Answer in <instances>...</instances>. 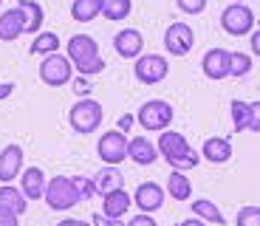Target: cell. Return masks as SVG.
<instances>
[{
    "label": "cell",
    "instance_id": "cell-1",
    "mask_svg": "<svg viewBox=\"0 0 260 226\" xmlns=\"http://www.w3.org/2000/svg\"><path fill=\"white\" fill-rule=\"evenodd\" d=\"M158 155L170 164L173 170H195L201 164V155L189 147V142L184 139V133H176V130H161L158 136Z\"/></svg>",
    "mask_w": 260,
    "mask_h": 226
},
{
    "label": "cell",
    "instance_id": "cell-2",
    "mask_svg": "<svg viewBox=\"0 0 260 226\" xmlns=\"http://www.w3.org/2000/svg\"><path fill=\"white\" fill-rule=\"evenodd\" d=\"M65 57L74 62L82 77H93V74H102L105 71V59L99 54V43L91 37V34H74L65 45Z\"/></svg>",
    "mask_w": 260,
    "mask_h": 226
},
{
    "label": "cell",
    "instance_id": "cell-3",
    "mask_svg": "<svg viewBox=\"0 0 260 226\" xmlns=\"http://www.w3.org/2000/svg\"><path fill=\"white\" fill-rule=\"evenodd\" d=\"M43 201H46L54 212H65V209L77 207L82 198H79V189H77L71 175H57V178H51L46 184V198Z\"/></svg>",
    "mask_w": 260,
    "mask_h": 226
},
{
    "label": "cell",
    "instance_id": "cell-4",
    "mask_svg": "<svg viewBox=\"0 0 260 226\" xmlns=\"http://www.w3.org/2000/svg\"><path fill=\"white\" fill-rule=\"evenodd\" d=\"M173 116H176V110H173L170 102H164V99H147V102L139 108L136 122L142 124L147 133H161V130L170 127Z\"/></svg>",
    "mask_w": 260,
    "mask_h": 226
},
{
    "label": "cell",
    "instance_id": "cell-5",
    "mask_svg": "<svg viewBox=\"0 0 260 226\" xmlns=\"http://www.w3.org/2000/svg\"><path fill=\"white\" fill-rule=\"evenodd\" d=\"M102 119H105V110L96 99H79V102L68 110V122H71L74 133H79V136L93 133V130L102 124Z\"/></svg>",
    "mask_w": 260,
    "mask_h": 226
},
{
    "label": "cell",
    "instance_id": "cell-6",
    "mask_svg": "<svg viewBox=\"0 0 260 226\" xmlns=\"http://www.w3.org/2000/svg\"><path fill=\"white\" fill-rule=\"evenodd\" d=\"M221 26L232 37H246L254 31V12L246 3H229L221 14Z\"/></svg>",
    "mask_w": 260,
    "mask_h": 226
},
{
    "label": "cell",
    "instance_id": "cell-7",
    "mask_svg": "<svg viewBox=\"0 0 260 226\" xmlns=\"http://www.w3.org/2000/svg\"><path fill=\"white\" fill-rule=\"evenodd\" d=\"M71 77H74V62L68 57H62V54L43 57V62H40V79L48 88H62V85L71 82Z\"/></svg>",
    "mask_w": 260,
    "mask_h": 226
},
{
    "label": "cell",
    "instance_id": "cell-8",
    "mask_svg": "<svg viewBox=\"0 0 260 226\" xmlns=\"http://www.w3.org/2000/svg\"><path fill=\"white\" fill-rule=\"evenodd\" d=\"M127 144H130V139L122 130H108V133H102V139H99L96 153L108 167H119V164L127 158Z\"/></svg>",
    "mask_w": 260,
    "mask_h": 226
},
{
    "label": "cell",
    "instance_id": "cell-9",
    "mask_svg": "<svg viewBox=\"0 0 260 226\" xmlns=\"http://www.w3.org/2000/svg\"><path fill=\"white\" fill-rule=\"evenodd\" d=\"M133 74H136V79L142 85H158V82L167 79L170 62L161 54H142V57L136 59V65H133Z\"/></svg>",
    "mask_w": 260,
    "mask_h": 226
},
{
    "label": "cell",
    "instance_id": "cell-10",
    "mask_svg": "<svg viewBox=\"0 0 260 226\" xmlns=\"http://www.w3.org/2000/svg\"><path fill=\"white\" fill-rule=\"evenodd\" d=\"M201 68H204V77L215 79V82L232 77V51H226V48H209L201 59Z\"/></svg>",
    "mask_w": 260,
    "mask_h": 226
},
{
    "label": "cell",
    "instance_id": "cell-11",
    "mask_svg": "<svg viewBox=\"0 0 260 226\" xmlns=\"http://www.w3.org/2000/svg\"><path fill=\"white\" fill-rule=\"evenodd\" d=\"M192 45H195V34H192V26H187V23H173V26L164 31V48H167L173 57L189 54Z\"/></svg>",
    "mask_w": 260,
    "mask_h": 226
},
{
    "label": "cell",
    "instance_id": "cell-12",
    "mask_svg": "<svg viewBox=\"0 0 260 226\" xmlns=\"http://www.w3.org/2000/svg\"><path fill=\"white\" fill-rule=\"evenodd\" d=\"M133 204L147 215L158 212L164 207V189L158 187L156 181H144V184L136 187V192H133Z\"/></svg>",
    "mask_w": 260,
    "mask_h": 226
},
{
    "label": "cell",
    "instance_id": "cell-13",
    "mask_svg": "<svg viewBox=\"0 0 260 226\" xmlns=\"http://www.w3.org/2000/svg\"><path fill=\"white\" fill-rule=\"evenodd\" d=\"M113 48L122 59H139L144 51V37L139 28H122V31L113 37Z\"/></svg>",
    "mask_w": 260,
    "mask_h": 226
},
{
    "label": "cell",
    "instance_id": "cell-14",
    "mask_svg": "<svg viewBox=\"0 0 260 226\" xmlns=\"http://www.w3.org/2000/svg\"><path fill=\"white\" fill-rule=\"evenodd\" d=\"M26 26H28V20H26L23 9L20 6L6 9V12L0 14V40L3 43H14L20 34H26Z\"/></svg>",
    "mask_w": 260,
    "mask_h": 226
},
{
    "label": "cell",
    "instance_id": "cell-15",
    "mask_svg": "<svg viewBox=\"0 0 260 226\" xmlns=\"http://www.w3.org/2000/svg\"><path fill=\"white\" fill-rule=\"evenodd\" d=\"M20 173H23V147L6 144L0 150V184H12Z\"/></svg>",
    "mask_w": 260,
    "mask_h": 226
},
{
    "label": "cell",
    "instance_id": "cell-16",
    "mask_svg": "<svg viewBox=\"0 0 260 226\" xmlns=\"http://www.w3.org/2000/svg\"><path fill=\"white\" fill-rule=\"evenodd\" d=\"M46 173L40 167H26L23 173H20V189H23V195H26L28 201H40L46 198Z\"/></svg>",
    "mask_w": 260,
    "mask_h": 226
},
{
    "label": "cell",
    "instance_id": "cell-17",
    "mask_svg": "<svg viewBox=\"0 0 260 226\" xmlns=\"http://www.w3.org/2000/svg\"><path fill=\"white\" fill-rule=\"evenodd\" d=\"M127 158L136 162L139 167H150V164H156V158H158V147L150 142V139H144V136H136V139H130V144H127Z\"/></svg>",
    "mask_w": 260,
    "mask_h": 226
},
{
    "label": "cell",
    "instance_id": "cell-18",
    "mask_svg": "<svg viewBox=\"0 0 260 226\" xmlns=\"http://www.w3.org/2000/svg\"><path fill=\"white\" fill-rule=\"evenodd\" d=\"M130 204H133V198L127 195V189L119 187V189H113V192L102 195V215H108V218H124Z\"/></svg>",
    "mask_w": 260,
    "mask_h": 226
},
{
    "label": "cell",
    "instance_id": "cell-19",
    "mask_svg": "<svg viewBox=\"0 0 260 226\" xmlns=\"http://www.w3.org/2000/svg\"><path fill=\"white\" fill-rule=\"evenodd\" d=\"M201 155L207 158V162H212V164H226L229 158H232V144H229V139L212 136V139H207V142H204Z\"/></svg>",
    "mask_w": 260,
    "mask_h": 226
},
{
    "label": "cell",
    "instance_id": "cell-20",
    "mask_svg": "<svg viewBox=\"0 0 260 226\" xmlns=\"http://www.w3.org/2000/svg\"><path fill=\"white\" fill-rule=\"evenodd\" d=\"M0 209H9L14 215H23L28 209V198L23 189L12 187V184H0Z\"/></svg>",
    "mask_w": 260,
    "mask_h": 226
},
{
    "label": "cell",
    "instance_id": "cell-21",
    "mask_svg": "<svg viewBox=\"0 0 260 226\" xmlns=\"http://www.w3.org/2000/svg\"><path fill=\"white\" fill-rule=\"evenodd\" d=\"M167 192L173 201H189L192 198V184H189V178L181 173V170H173L167 178Z\"/></svg>",
    "mask_w": 260,
    "mask_h": 226
},
{
    "label": "cell",
    "instance_id": "cell-22",
    "mask_svg": "<svg viewBox=\"0 0 260 226\" xmlns=\"http://www.w3.org/2000/svg\"><path fill=\"white\" fill-rule=\"evenodd\" d=\"M93 184H96L99 195H108V192H113V189L122 187L124 178H122V173H119L116 167H105V170H99V173L93 175Z\"/></svg>",
    "mask_w": 260,
    "mask_h": 226
},
{
    "label": "cell",
    "instance_id": "cell-23",
    "mask_svg": "<svg viewBox=\"0 0 260 226\" xmlns=\"http://www.w3.org/2000/svg\"><path fill=\"white\" fill-rule=\"evenodd\" d=\"M102 14V0H74L71 3V17L77 23H91Z\"/></svg>",
    "mask_w": 260,
    "mask_h": 226
},
{
    "label": "cell",
    "instance_id": "cell-24",
    "mask_svg": "<svg viewBox=\"0 0 260 226\" xmlns=\"http://www.w3.org/2000/svg\"><path fill=\"white\" fill-rule=\"evenodd\" d=\"M17 6L26 12V34H40V28H43V23H46V12H43V6L40 3H34V0H17Z\"/></svg>",
    "mask_w": 260,
    "mask_h": 226
},
{
    "label": "cell",
    "instance_id": "cell-25",
    "mask_svg": "<svg viewBox=\"0 0 260 226\" xmlns=\"http://www.w3.org/2000/svg\"><path fill=\"white\" fill-rule=\"evenodd\" d=\"M130 12H133V0H102V17L105 20H127Z\"/></svg>",
    "mask_w": 260,
    "mask_h": 226
},
{
    "label": "cell",
    "instance_id": "cell-26",
    "mask_svg": "<svg viewBox=\"0 0 260 226\" xmlns=\"http://www.w3.org/2000/svg\"><path fill=\"white\" fill-rule=\"evenodd\" d=\"M192 212H195V218L207 220V223H218V226H223V223H226V220H223V212H221L218 207H215L212 201H207V198L192 201Z\"/></svg>",
    "mask_w": 260,
    "mask_h": 226
},
{
    "label": "cell",
    "instance_id": "cell-27",
    "mask_svg": "<svg viewBox=\"0 0 260 226\" xmlns=\"http://www.w3.org/2000/svg\"><path fill=\"white\" fill-rule=\"evenodd\" d=\"M57 48H59V37H57V34H54V31H40L37 37H34V43H31L28 51L48 57V54H57Z\"/></svg>",
    "mask_w": 260,
    "mask_h": 226
},
{
    "label": "cell",
    "instance_id": "cell-28",
    "mask_svg": "<svg viewBox=\"0 0 260 226\" xmlns=\"http://www.w3.org/2000/svg\"><path fill=\"white\" fill-rule=\"evenodd\" d=\"M249 122H252V105L235 99L232 102V124H235V130H238V133L249 130Z\"/></svg>",
    "mask_w": 260,
    "mask_h": 226
},
{
    "label": "cell",
    "instance_id": "cell-29",
    "mask_svg": "<svg viewBox=\"0 0 260 226\" xmlns=\"http://www.w3.org/2000/svg\"><path fill=\"white\" fill-rule=\"evenodd\" d=\"M252 71V57L243 51H235L232 54V77H246Z\"/></svg>",
    "mask_w": 260,
    "mask_h": 226
},
{
    "label": "cell",
    "instance_id": "cell-30",
    "mask_svg": "<svg viewBox=\"0 0 260 226\" xmlns=\"http://www.w3.org/2000/svg\"><path fill=\"white\" fill-rule=\"evenodd\" d=\"M235 223L238 226H260V207H241Z\"/></svg>",
    "mask_w": 260,
    "mask_h": 226
},
{
    "label": "cell",
    "instance_id": "cell-31",
    "mask_svg": "<svg viewBox=\"0 0 260 226\" xmlns=\"http://www.w3.org/2000/svg\"><path fill=\"white\" fill-rule=\"evenodd\" d=\"M74 184H77L79 198H82V201H91L93 195H99V192H96V184H93V178H82V175H74Z\"/></svg>",
    "mask_w": 260,
    "mask_h": 226
},
{
    "label": "cell",
    "instance_id": "cell-32",
    "mask_svg": "<svg viewBox=\"0 0 260 226\" xmlns=\"http://www.w3.org/2000/svg\"><path fill=\"white\" fill-rule=\"evenodd\" d=\"M184 14H201L207 9V0H176Z\"/></svg>",
    "mask_w": 260,
    "mask_h": 226
},
{
    "label": "cell",
    "instance_id": "cell-33",
    "mask_svg": "<svg viewBox=\"0 0 260 226\" xmlns=\"http://www.w3.org/2000/svg\"><path fill=\"white\" fill-rule=\"evenodd\" d=\"M127 226H158V223L153 220V215H147V212H139L136 218H130V220H127Z\"/></svg>",
    "mask_w": 260,
    "mask_h": 226
},
{
    "label": "cell",
    "instance_id": "cell-34",
    "mask_svg": "<svg viewBox=\"0 0 260 226\" xmlns=\"http://www.w3.org/2000/svg\"><path fill=\"white\" fill-rule=\"evenodd\" d=\"M93 226H124V223H122V218H108V215L96 212L93 215Z\"/></svg>",
    "mask_w": 260,
    "mask_h": 226
},
{
    "label": "cell",
    "instance_id": "cell-35",
    "mask_svg": "<svg viewBox=\"0 0 260 226\" xmlns=\"http://www.w3.org/2000/svg\"><path fill=\"white\" fill-rule=\"evenodd\" d=\"M252 105V122H249V130L252 133H260V102H249Z\"/></svg>",
    "mask_w": 260,
    "mask_h": 226
},
{
    "label": "cell",
    "instance_id": "cell-36",
    "mask_svg": "<svg viewBox=\"0 0 260 226\" xmlns=\"http://www.w3.org/2000/svg\"><path fill=\"white\" fill-rule=\"evenodd\" d=\"M17 218H20V215L9 212V209H0V226H20Z\"/></svg>",
    "mask_w": 260,
    "mask_h": 226
},
{
    "label": "cell",
    "instance_id": "cell-37",
    "mask_svg": "<svg viewBox=\"0 0 260 226\" xmlns=\"http://www.w3.org/2000/svg\"><path fill=\"white\" fill-rule=\"evenodd\" d=\"M249 43H252V54H254V57H260V28H257V31H252Z\"/></svg>",
    "mask_w": 260,
    "mask_h": 226
},
{
    "label": "cell",
    "instance_id": "cell-38",
    "mask_svg": "<svg viewBox=\"0 0 260 226\" xmlns=\"http://www.w3.org/2000/svg\"><path fill=\"white\" fill-rule=\"evenodd\" d=\"M57 226H93V223H88V220H79V218H65V220H59Z\"/></svg>",
    "mask_w": 260,
    "mask_h": 226
},
{
    "label": "cell",
    "instance_id": "cell-39",
    "mask_svg": "<svg viewBox=\"0 0 260 226\" xmlns=\"http://www.w3.org/2000/svg\"><path fill=\"white\" fill-rule=\"evenodd\" d=\"M133 122H136V119L130 116V113H124V116L119 119V130H122V133H127V130H130V124H133Z\"/></svg>",
    "mask_w": 260,
    "mask_h": 226
},
{
    "label": "cell",
    "instance_id": "cell-40",
    "mask_svg": "<svg viewBox=\"0 0 260 226\" xmlns=\"http://www.w3.org/2000/svg\"><path fill=\"white\" fill-rule=\"evenodd\" d=\"M12 90H14V82H0V99H6Z\"/></svg>",
    "mask_w": 260,
    "mask_h": 226
},
{
    "label": "cell",
    "instance_id": "cell-41",
    "mask_svg": "<svg viewBox=\"0 0 260 226\" xmlns=\"http://www.w3.org/2000/svg\"><path fill=\"white\" fill-rule=\"evenodd\" d=\"M178 226H207V220H201V218H187V220H181Z\"/></svg>",
    "mask_w": 260,
    "mask_h": 226
},
{
    "label": "cell",
    "instance_id": "cell-42",
    "mask_svg": "<svg viewBox=\"0 0 260 226\" xmlns=\"http://www.w3.org/2000/svg\"><path fill=\"white\" fill-rule=\"evenodd\" d=\"M229 3H246V0H229Z\"/></svg>",
    "mask_w": 260,
    "mask_h": 226
},
{
    "label": "cell",
    "instance_id": "cell-43",
    "mask_svg": "<svg viewBox=\"0 0 260 226\" xmlns=\"http://www.w3.org/2000/svg\"><path fill=\"white\" fill-rule=\"evenodd\" d=\"M0 3H3V0H0Z\"/></svg>",
    "mask_w": 260,
    "mask_h": 226
}]
</instances>
